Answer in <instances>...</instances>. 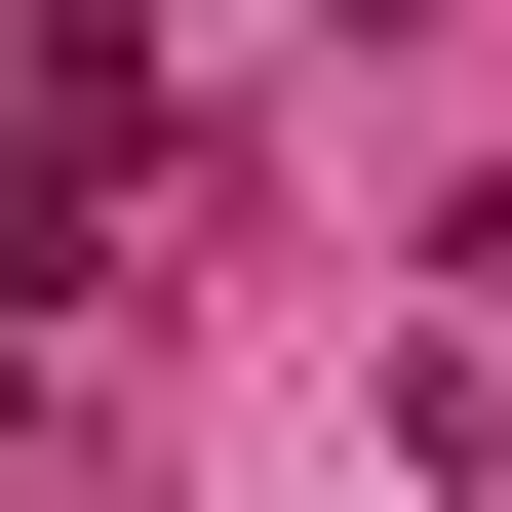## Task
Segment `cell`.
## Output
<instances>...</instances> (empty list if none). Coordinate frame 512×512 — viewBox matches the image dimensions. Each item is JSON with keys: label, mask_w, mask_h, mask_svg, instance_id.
Masks as SVG:
<instances>
[{"label": "cell", "mask_w": 512, "mask_h": 512, "mask_svg": "<svg viewBox=\"0 0 512 512\" xmlns=\"http://www.w3.org/2000/svg\"><path fill=\"white\" fill-rule=\"evenodd\" d=\"M40 355H79V197L0 158V394H40Z\"/></svg>", "instance_id": "1"}]
</instances>
